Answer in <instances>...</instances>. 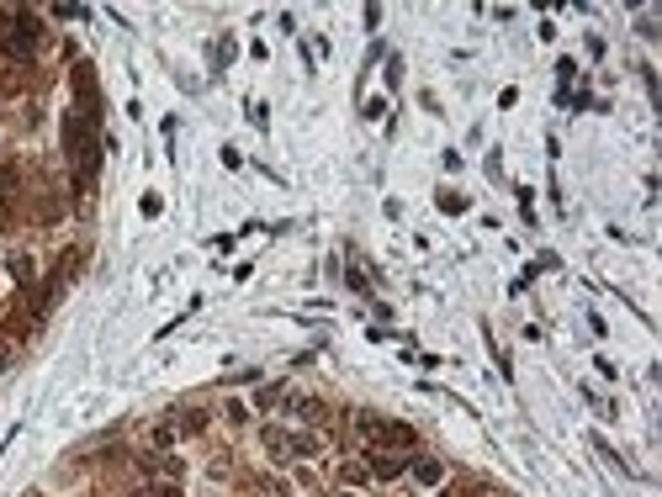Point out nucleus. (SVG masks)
Returning a JSON list of instances; mask_svg holds the SVG:
<instances>
[{
  "label": "nucleus",
  "instance_id": "obj_13",
  "mask_svg": "<svg viewBox=\"0 0 662 497\" xmlns=\"http://www.w3.org/2000/svg\"><path fill=\"white\" fill-rule=\"evenodd\" d=\"M170 439H175V424H159V428H154V444H159V450H165Z\"/></svg>",
  "mask_w": 662,
  "mask_h": 497
},
{
  "label": "nucleus",
  "instance_id": "obj_12",
  "mask_svg": "<svg viewBox=\"0 0 662 497\" xmlns=\"http://www.w3.org/2000/svg\"><path fill=\"white\" fill-rule=\"evenodd\" d=\"M287 397V386H260V407H276Z\"/></svg>",
  "mask_w": 662,
  "mask_h": 497
},
{
  "label": "nucleus",
  "instance_id": "obj_15",
  "mask_svg": "<svg viewBox=\"0 0 662 497\" xmlns=\"http://www.w3.org/2000/svg\"><path fill=\"white\" fill-rule=\"evenodd\" d=\"M154 497H181V486H175V482H165V486H154Z\"/></svg>",
  "mask_w": 662,
  "mask_h": 497
},
{
  "label": "nucleus",
  "instance_id": "obj_6",
  "mask_svg": "<svg viewBox=\"0 0 662 497\" xmlns=\"http://www.w3.org/2000/svg\"><path fill=\"white\" fill-rule=\"evenodd\" d=\"M32 275H37V265L27 260V254H11V281L16 286H32Z\"/></svg>",
  "mask_w": 662,
  "mask_h": 497
},
{
  "label": "nucleus",
  "instance_id": "obj_1",
  "mask_svg": "<svg viewBox=\"0 0 662 497\" xmlns=\"http://www.w3.org/2000/svg\"><path fill=\"white\" fill-rule=\"evenodd\" d=\"M0 48H6L11 59H32L37 53V16L32 11H11L0 22Z\"/></svg>",
  "mask_w": 662,
  "mask_h": 497
},
{
  "label": "nucleus",
  "instance_id": "obj_10",
  "mask_svg": "<svg viewBox=\"0 0 662 497\" xmlns=\"http://www.w3.org/2000/svg\"><path fill=\"white\" fill-rule=\"evenodd\" d=\"M149 465H154V471H165V476H170V482H175V476H181V471H186V465H181V461H175V455H159V461H149Z\"/></svg>",
  "mask_w": 662,
  "mask_h": 497
},
{
  "label": "nucleus",
  "instance_id": "obj_16",
  "mask_svg": "<svg viewBox=\"0 0 662 497\" xmlns=\"http://www.w3.org/2000/svg\"><path fill=\"white\" fill-rule=\"evenodd\" d=\"M345 497H350V492H345Z\"/></svg>",
  "mask_w": 662,
  "mask_h": 497
},
{
  "label": "nucleus",
  "instance_id": "obj_2",
  "mask_svg": "<svg viewBox=\"0 0 662 497\" xmlns=\"http://www.w3.org/2000/svg\"><path fill=\"white\" fill-rule=\"evenodd\" d=\"M355 428H361L366 439H376V444H392V450H397V444H413V428L408 424H382V418H371V413L355 418Z\"/></svg>",
  "mask_w": 662,
  "mask_h": 497
},
{
  "label": "nucleus",
  "instance_id": "obj_11",
  "mask_svg": "<svg viewBox=\"0 0 662 497\" xmlns=\"http://www.w3.org/2000/svg\"><path fill=\"white\" fill-rule=\"evenodd\" d=\"M22 186V175H16V164H0V196H6V190H16Z\"/></svg>",
  "mask_w": 662,
  "mask_h": 497
},
{
  "label": "nucleus",
  "instance_id": "obj_9",
  "mask_svg": "<svg viewBox=\"0 0 662 497\" xmlns=\"http://www.w3.org/2000/svg\"><path fill=\"white\" fill-rule=\"evenodd\" d=\"M440 212L461 217V212H467V196H456V190H446V196H440Z\"/></svg>",
  "mask_w": 662,
  "mask_h": 497
},
{
  "label": "nucleus",
  "instance_id": "obj_14",
  "mask_svg": "<svg viewBox=\"0 0 662 497\" xmlns=\"http://www.w3.org/2000/svg\"><path fill=\"white\" fill-rule=\"evenodd\" d=\"M11 360H16V349H11V344H0V376L11 370Z\"/></svg>",
  "mask_w": 662,
  "mask_h": 497
},
{
  "label": "nucleus",
  "instance_id": "obj_4",
  "mask_svg": "<svg viewBox=\"0 0 662 497\" xmlns=\"http://www.w3.org/2000/svg\"><path fill=\"white\" fill-rule=\"evenodd\" d=\"M281 402H287L297 418H324V402H318V397H281Z\"/></svg>",
  "mask_w": 662,
  "mask_h": 497
},
{
  "label": "nucleus",
  "instance_id": "obj_8",
  "mask_svg": "<svg viewBox=\"0 0 662 497\" xmlns=\"http://www.w3.org/2000/svg\"><path fill=\"white\" fill-rule=\"evenodd\" d=\"M413 476H419L424 486H434L440 476H446V465H440V461H413Z\"/></svg>",
  "mask_w": 662,
  "mask_h": 497
},
{
  "label": "nucleus",
  "instance_id": "obj_5",
  "mask_svg": "<svg viewBox=\"0 0 662 497\" xmlns=\"http://www.w3.org/2000/svg\"><path fill=\"white\" fill-rule=\"evenodd\" d=\"M202 428H207V413H202V407H186V413L175 418V434H202Z\"/></svg>",
  "mask_w": 662,
  "mask_h": 497
},
{
  "label": "nucleus",
  "instance_id": "obj_7",
  "mask_svg": "<svg viewBox=\"0 0 662 497\" xmlns=\"http://www.w3.org/2000/svg\"><path fill=\"white\" fill-rule=\"evenodd\" d=\"M397 471H403V455H397V461H392V455H376V461H371V476H382V482H392Z\"/></svg>",
  "mask_w": 662,
  "mask_h": 497
},
{
  "label": "nucleus",
  "instance_id": "obj_3",
  "mask_svg": "<svg viewBox=\"0 0 662 497\" xmlns=\"http://www.w3.org/2000/svg\"><path fill=\"white\" fill-rule=\"evenodd\" d=\"M265 450H270V455H276V461H287V455H291V434H281V428H265Z\"/></svg>",
  "mask_w": 662,
  "mask_h": 497
}]
</instances>
